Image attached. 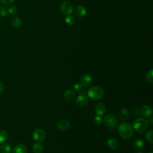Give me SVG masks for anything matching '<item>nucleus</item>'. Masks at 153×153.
Here are the masks:
<instances>
[{"mask_svg":"<svg viewBox=\"0 0 153 153\" xmlns=\"http://www.w3.org/2000/svg\"><path fill=\"white\" fill-rule=\"evenodd\" d=\"M118 131L120 136L126 140L130 139L133 134V127L127 122H123L118 127Z\"/></svg>","mask_w":153,"mask_h":153,"instance_id":"nucleus-1","label":"nucleus"},{"mask_svg":"<svg viewBox=\"0 0 153 153\" xmlns=\"http://www.w3.org/2000/svg\"><path fill=\"white\" fill-rule=\"evenodd\" d=\"M105 94L103 88L99 85H94L89 88L87 90V96L93 100H99Z\"/></svg>","mask_w":153,"mask_h":153,"instance_id":"nucleus-2","label":"nucleus"},{"mask_svg":"<svg viewBox=\"0 0 153 153\" xmlns=\"http://www.w3.org/2000/svg\"><path fill=\"white\" fill-rule=\"evenodd\" d=\"M149 121L144 117L137 118L133 124V129L140 133L145 132L148 128Z\"/></svg>","mask_w":153,"mask_h":153,"instance_id":"nucleus-3","label":"nucleus"},{"mask_svg":"<svg viewBox=\"0 0 153 153\" xmlns=\"http://www.w3.org/2000/svg\"><path fill=\"white\" fill-rule=\"evenodd\" d=\"M103 122L106 126L109 127H115L118 124V119L117 117L112 114L106 115L103 118Z\"/></svg>","mask_w":153,"mask_h":153,"instance_id":"nucleus-4","label":"nucleus"},{"mask_svg":"<svg viewBox=\"0 0 153 153\" xmlns=\"http://www.w3.org/2000/svg\"><path fill=\"white\" fill-rule=\"evenodd\" d=\"M60 10L62 13L68 16L73 11V5L69 1H65L61 3Z\"/></svg>","mask_w":153,"mask_h":153,"instance_id":"nucleus-5","label":"nucleus"},{"mask_svg":"<svg viewBox=\"0 0 153 153\" xmlns=\"http://www.w3.org/2000/svg\"><path fill=\"white\" fill-rule=\"evenodd\" d=\"M33 139L36 142L41 143L45 140V133L42 128H36L33 133Z\"/></svg>","mask_w":153,"mask_h":153,"instance_id":"nucleus-6","label":"nucleus"},{"mask_svg":"<svg viewBox=\"0 0 153 153\" xmlns=\"http://www.w3.org/2000/svg\"><path fill=\"white\" fill-rule=\"evenodd\" d=\"M93 81V77L89 74H84L80 79V83L83 87H87L90 86Z\"/></svg>","mask_w":153,"mask_h":153,"instance_id":"nucleus-7","label":"nucleus"},{"mask_svg":"<svg viewBox=\"0 0 153 153\" xmlns=\"http://www.w3.org/2000/svg\"><path fill=\"white\" fill-rule=\"evenodd\" d=\"M88 96L84 94H79L76 99V104L81 107L86 106L88 103Z\"/></svg>","mask_w":153,"mask_h":153,"instance_id":"nucleus-8","label":"nucleus"},{"mask_svg":"<svg viewBox=\"0 0 153 153\" xmlns=\"http://www.w3.org/2000/svg\"><path fill=\"white\" fill-rule=\"evenodd\" d=\"M139 112L144 117H149L152 114V109L150 106L145 105L140 107L139 109Z\"/></svg>","mask_w":153,"mask_h":153,"instance_id":"nucleus-9","label":"nucleus"},{"mask_svg":"<svg viewBox=\"0 0 153 153\" xmlns=\"http://www.w3.org/2000/svg\"><path fill=\"white\" fill-rule=\"evenodd\" d=\"M56 127L59 130L61 131H65L68 130L70 127V123L67 120H60L57 123Z\"/></svg>","mask_w":153,"mask_h":153,"instance_id":"nucleus-10","label":"nucleus"},{"mask_svg":"<svg viewBox=\"0 0 153 153\" xmlns=\"http://www.w3.org/2000/svg\"><path fill=\"white\" fill-rule=\"evenodd\" d=\"M106 111L105 105L102 103H98L95 105L94 111L96 114L99 116H102L105 114Z\"/></svg>","mask_w":153,"mask_h":153,"instance_id":"nucleus-11","label":"nucleus"},{"mask_svg":"<svg viewBox=\"0 0 153 153\" xmlns=\"http://www.w3.org/2000/svg\"><path fill=\"white\" fill-rule=\"evenodd\" d=\"M27 148L23 143H19L15 146L13 150V153H27Z\"/></svg>","mask_w":153,"mask_h":153,"instance_id":"nucleus-12","label":"nucleus"},{"mask_svg":"<svg viewBox=\"0 0 153 153\" xmlns=\"http://www.w3.org/2000/svg\"><path fill=\"white\" fill-rule=\"evenodd\" d=\"M107 144L108 147L112 149H117L120 145L119 141L116 138H111L108 139L107 142Z\"/></svg>","mask_w":153,"mask_h":153,"instance_id":"nucleus-13","label":"nucleus"},{"mask_svg":"<svg viewBox=\"0 0 153 153\" xmlns=\"http://www.w3.org/2000/svg\"><path fill=\"white\" fill-rule=\"evenodd\" d=\"M75 15L80 18V17H82L83 16H84L86 13H87V10L86 8L82 5H78L75 10Z\"/></svg>","mask_w":153,"mask_h":153,"instance_id":"nucleus-14","label":"nucleus"},{"mask_svg":"<svg viewBox=\"0 0 153 153\" xmlns=\"http://www.w3.org/2000/svg\"><path fill=\"white\" fill-rule=\"evenodd\" d=\"M10 24H11V25L13 27L17 29V28H19V27H20L21 26V25H22V20H21V19L19 17L14 16L11 19Z\"/></svg>","mask_w":153,"mask_h":153,"instance_id":"nucleus-15","label":"nucleus"},{"mask_svg":"<svg viewBox=\"0 0 153 153\" xmlns=\"http://www.w3.org/2000/svg\"><path fill=\"white\" fill-rule=\"evenodd\" d=\"M118 116L120 117V119L122 120H126L129 118L130 114L126 108H122L118 112Z\"/></svg>","mask_w":153,"mask_h":153,"instance_id":"nucleus-16","label":"nucleus"},{"mask_svg":"<svg viewBox=\"0 0 153 153\" xmlns=\"http://www.w3.org/2000/svg\"><path fill=\"white\" fill-rule=\"evenodd\" d=\"M133 147L136 149V150H140L141 149L143 145H144V142L142 139L140 137H137L133 142Z\"/></svg>","mask_w":153,"mask_h":153,"instance_id":"nucleus-17","label":"nucleus"},{"mask_svg":"<svg viewBox=\"0 0 153 153\" xmlns=\"http://www.w3.org/2000/svg\"><path fill=\"white\" fill-rule=\"evenodd\" d=\"M75 93L72 90H66L63 93V97L64 98L68 101H71L73 100L75 97Z\"/></svg>","mask_w":153,"mask_h":153,"instance_id":"nucleus-18","label":"nucleus"},{"mask_svg":"<svg viewBox=\"0 0 153 153\" xmlns=\"http://www.w3.org/2000/svg\"><path fill=\"white\" fill-rule=\"evenodd\" d=\"M11 147L8 143H5L0 146V152L1 153H11Z\"/></svg>","mask_w":153,"mask_h":153,"instance_id":"nucleus-19","label":"nucleus"},{"mask_svg":"<svg viewBox=\"0 0 153 153\" xmlns=\"http://www.w3.org/2000/svg\"><path fill=\"white\" fill-rule=\"evenodd\" d=\"M8 139V133L7 131L0 130V143L5 142Z\"/></svg>","mask_w":153,"mask_h":153,"instance_id":"nucleus-20","label":"nucleus"},{"mask_svg":"<svg viewBox=\"0 0 153 153\" xmlns=\"http://www.w3.org/2000/svg\"><path fill=\"white\" fill-rule=\"evenodd\" d=\"M42 145L38 142L35 143L32 146V150L34 153H41L43 151Z\"/></svg>","mask_w":153,"mask_h":153,"instance_id":"nucleus-21","label":"nucleus"},{"mask_svg":"<svg viewBox=\"0 0 153 153\" xmlns=\"http://www.w3.org/2000/svg\"><path fill=\"white\" fill-rule=\"evenodd\" d=\"M146 79L147 82L149 84H152L153 82V71L152 69H150L146 75Z\"/></svg>","mask_w":153,"mask_h":153,"instance_id":"nucleus-22","label":"nucleus"},{"mask_svg":"<svg viewBox=\"0 0 153 153\" xmlns=\"http://www.w3.org/2000/svg\"><path fill=\"white\" fill-rule=\"evenodd\" d=\"M65 22L68 25H73L75 22V18L73 16L68 15L65 18Z\"/></svg>","mask_w":153,"mask_h":153,"instance_id":"nucleus-23","label":"nucleus"},{"mask_svg":"<svg viewBox=\"0 0 153 153\" xmlns=\"http://www.w3.org/2000/svg\"><path fill=\"white\" fill-rule=\"evenodd\" d=\"M93 124L96 126H99L102 123V119L100 117V116L96 115L95 116L93 119Z\"/></svg>","mask_w":153,"mask_h":153,"instance_id":"nucleus-24","label":"nucleus"},{"mask_svg":"<svg viewBox=\"0 0 153 153\" xmlns=\"http://www.w3.org/2000/svg\"><path fill=\"white\" fill-rule=\"evenodd\" d=\"M146 140L151 143H153V140H152V130H149L147 131L146 133Z\"/></svg>","mask_w":153,"mask_h":153,"instance_id":"nucleus-25","label":"nucleus"},{"mask_svg":"<svg viewBox=\"0 0 153 153\" xmlns=\"http://www.w3.org/2000/svg\"><path fill=\"white\" fill-rule=\"evenodd\" d=\"M8 8L5 7H2L0 8V15L2 17H6L7 16H8Z\"/></svg>","mask_w":153,"mask_h":153,"instance_id":"nucleus-26","label":"nucleus"},{"mask_svg":"<svg viewBox=\"0 0 153 153\" xmlns=\"http://www.w3.org/2000/svg\"><path fill=\"white\" fill-rule=\"evenodd\" d=\"M8 13L10 14H15L17 11V8L16 6H11L9 8H8Z\"/></svg>","mask_w":153,"mask_h":153,"instance_id":"nucleus-27","label":"nucleus"},{"mask_svg":"<svg viewBox=\"0 0 153 153\" xmlns=\"http://www.w3.org/2000/svg\"><path fill=\"white\" fill-rule=\"evenodd\" d=\"M82 85L81 84L80 82H76L74 85V88L76 91H80L82 89Z\"/></svg>","mask_w":153,"mask_h":153,"instance_id":"nucleus-28","label":"nucleus"},{"mask_svg":"<svg viewBox=\"0 0 153 153\" xmlns=\"http://www.w3.org/2000/svg\"><path fill=\"white\" fill-rule=\"evenodd\" d=\"M1 2L5 5H12L15 0H0Z\"/></svg>","mask_w":153,"mask_h":153,"instance_id":"nucleus-29","label":"nucleus"},{"mask_svg":"<svg viewBox=\"0 0 153 153\" xmlns=\"http://www.w3.org/2000/svg\"><path fill=\"white\" fill-rule=\"evenodd\" d=\"M4 89V84H3L1 81H0V94L2 93V91H3Z\"/></svg>","mask_w":153,"mask_h":153,"instance_id":"nucleus-30","label":"nucleus"},{"mask_svg":"<svg viewBox=\"0 0 153 153\" xmlns=\"http://www.w3.org/2000/svg\"><path fill=\"white\" fill-rule=\"evenodd\" d=\"M135 153H144V152L140 150H137Z\"/></svg>","mask_w":153,"mask_h":153,"instance_id":"nucleus-31","label":"nucleus"},{"mask_svg":"<svg viewBox=\"0 0 153 153\" xmlns=\"http://www.w3.org/2000/svg\"><path fill=\"white\" fill-rule=\"evenodd\" d=\"M149 122H150V123H151V124H152V118H151L150 121H149Z\"/></svg>","mask_w":153,"mask_h":153,"instance_id":"nucleus-32","label":"nucleus"},{"mask_svg":"<svg viewBox=\"0 0 153 153\" xmlns=\"http://www.w3.org/2000/svg\"><path fill=\"white\" fill-rule=\"evenodd\" d=\"M148 153H153V152H152V151H150V152H148Z\"/></svg>","mask_w":153,"mask_h":153,"instance_id":"nucleus-33","label":"nucleus"},{"mask_svg":"<svg viewBox=\"0 0 153 153\" xmlns=\"http://www.w3.org/2000/svg\"><path fill=\"white\" fill-rule=\"evenodd\" d=\"M0 8H1V3H0Z\"/></svg>","mask_w":153,"mask_h":153,"instance_id":"nucleus-34","label":"nucleus"}]
</instances>
